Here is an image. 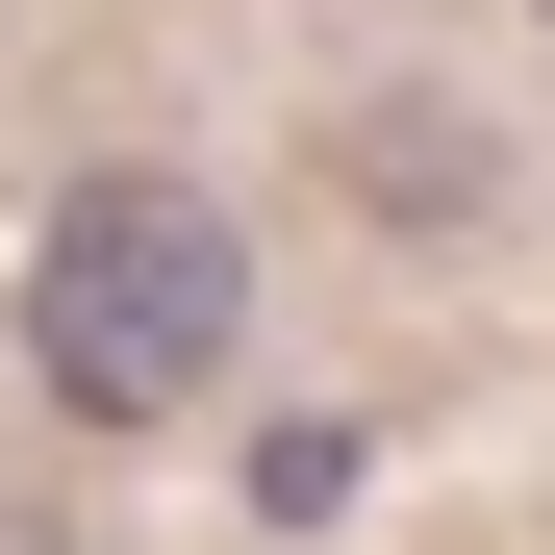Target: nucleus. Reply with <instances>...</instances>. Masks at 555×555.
Masks as SVG:
<instances>
[{
  "instance_id": "obj_1",
  "label": "nucleus",
  "mask_w": 555,
  "mask_h": 555,
  "mask_svg": "<svg viewBox=\"0 0 555 555\" xmlns=\"http://www.w3.org/2000/svg\"><path fill=\"white\" fill-rule=\"evenodd\" d=\"M228 328H253V228L203 203V177H76L51 253H26V379L76 429H177L228 379Z\"/></svg>"
}]
</instances>
